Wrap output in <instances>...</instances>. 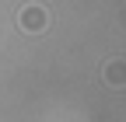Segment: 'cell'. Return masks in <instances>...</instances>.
<instances>
[{
	"instance_id": "1",
	"label": "cell",
	"mask_w": 126,
	"mask_h": 122,
	"mask_svg": "<svg viewBox=\"0 0 126 122\" xmlns=\"http://www.w3.org/2000/svg\"><path fill=\"white\" fill-rule=\"evenodd\" d=\"M18 24L25 28V32H46V24H49V11H46L42 4H25L21 14H18Z\"/></svg>"
},
{
	"instance_id": "2",
	"label": "cell",
	"mask_w": 126,
	"mask_h": 122,
	"mask_svg": "<svg viewBox=\"0 0 126 122\" xmlns=\"http://www.w3.org/2000/svg\"><path fill=\"white\" fill-rule=\"evenodd\" d=\"M102 77L109 80V87H126V59H109Z\"/></svg>"
}]
</instances>
